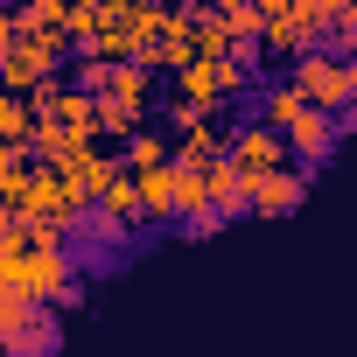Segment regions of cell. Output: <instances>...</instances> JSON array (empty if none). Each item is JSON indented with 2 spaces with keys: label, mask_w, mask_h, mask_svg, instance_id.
<instances>
[{
  "label": "cell",
  "mask_w": 357,
  "mask_h": 357,
  "mask_svg": "<svg viewBox=\"0 0 357 357\" xmlns=\"http://www.w3.org/2000/svg\"><path fill=\"white\" fill-rule=\"evenodd\" d=\"M287 84L301 91V105H308V112H329V119H343V112H350V98H357V63H350V56L301 50V56L287 63Z\"/></svg>",
  "instance_id": "cell-1"
},
{
  "label": "cell",
  "mask_w": 357,
  "mask_h": 357,
  "mask_svg": "<svg viewBox=\"0 0 357 357\" xmlns=\"http://www.w3.org/2000/svg\"><path fill=\"white\" fill-rule=\"evenodd\" d=\"M336 140H343V119H329V112H301V119L280 133V147H287V168H294V175H315V168L336 154Z\"/></svg>",
  "instance_id": "cell-2"
},
{
  "label": "cell",
  "mask_w": 357,
  "mask_h": 357,
  "mask_svg": "<svg viewBox=\"0 0 357 357\" xmlns=\"http://www.w3.org/2000/svg\"><path fill=\"white\" fill-rule=\"evenodd\" d=\"M225 161L245 175V183H252V175H273V168H287V147H280V133H266L259 119H238L231 133H225Z\"/></svg>",
  "instance_id": "cell-3"
},
{
  "label": "cell",
  "mask_w": 357,
  "mask_h": 357,
  "mask_svg": "<svg viewBox=\"0 0 357 357\" xmlns=\"http://www.w3.org/2000/svg\"><path fill=\"white\" fill-rule=\"evenodd\" d=\"M133 22H140V0H105V8H98V36H91L77 56H84V63H126Z\"/></svg>",
  "instance_id": "cell-4"
},
{
  "label": "cell",
  "mask_w": 357,
  "mask_h": 357,
  "mask_svg": "<svg viewBox=\"0 0 357 357\" xmlns=\"http://www.w3.org/2000/svg\"><path fill=\"white\" fill-rule=\"evenodd\" d=\"M301 197H308V175H294V168H273V175H252L245 183L252 218H287V211H301Z\"/></svg>",
  "instance_id": "cell-5"
},
{
  "label": "cell",
  "mask_w": 357,
  "mask_h": 357,
  "mask_svg": "<svg viewBox=\"0 0 357 357\" xmlns=\"http://www.w3.org/2000/svg\"><path fill=\"white\" fill-rule=\"evenodd\" d=\"M225 154V119H183L168 140V168H204Z\"/></svg>",
  "instance_id": "cell-6"
},
{
  "label": "cell",
  "mask_w": 357,
  "mask_h": 357,
  "mask_svg": "<svg viewBox=\"0 0 357 357\" xmlns=\"http://www.w3.org/2000/svg\"><path fill=\"white\" fill-rule=\"evenodd\" d=\"M204 197H211V218L218 225H231V218H245V175L218 154V161H204Z\"/></svg>",
  "instance_id": "cell-7"
},
{
  "label": "cell",
  "mask_w": 357,
  "mask_h": 357,
  "mask_svg": "<svg viewBox=\"0 0 357 357\" xmlns=\"http://www.w3.org/2000/svg\"><path fill=\"white\" fill-rule=\"evenodd\" d=\"M8 357H56L63 350V322H56V308H29V322L0 343Z\"/></svg>",
  "instance_id": "cell-8"
},
{
  "label": "cell",
  "mask_w": 357,
  "mask_h": 357,
  "mask_svg": "<svg viewBox=\"0 0 357 357\" xmlns=\"http://www.w3.org/2000/svg\"><path fill=\"white\" fill-rule=\"evenodd\" d=\"M252 98H259V112H252V119H259L266 133H287V126L308 112V105H301V91H294L287 77H259V84H252Z\"/></svg>",
  "instance_id": "cell-9"
},
{
  "label": "cell",
  "mask_w": 357,
  "mask_h": 357,
  "mask_svg": "<svg viewBox=\"0 0 357 357\" xmlns=\"http://www.w3.org/2000/svg\"><path fill=\"white\" fill-rule=\"evenodd\" d=\"M133 197H140V218H147V225H175V168L133 175Z\"/></svg>",
  "instance_id": "cell-10"
},
{
  "label": "cell",
  "mask_w": 357,
  "mask_h": 357,
  "mask_svg": "<svg viewBox=\"0 0 357 357\" xmlns=\"http://www.w3.org/2000/svg\"><path fill=\"white\" fill-rule=\"evenodd\" d=\"M350 43H357V0H322L315 50H322V56H350Z\"/></svg>",
  "instance_id": "cell-11"
},
{
  "label": "cell",
  "mask_w": 357,
  "mask_h": 357,
  "mask_svg": "<svg viewBox=\"0 0 357 357\" xmlns=\"http://www.w3.org/2000/svg\"><path fill=\"white\" fill-rule=\"evenodd\" d=\"M119 168H126V175L168 168V133H154V126H133V133L119 140Z\"/></svg>",
  "instance_id": "cell-12"
},
{
  "label": "cell",
  "mask_w": 357,
  "mask_h": 357,
  "mask_svg": "<svg viewBox=\"0 0 357 357\" xmlns=\"http://www.w3.org/2000/svg\"><path fill=\"white\" fill-rule=\"evenodd\" d=\"M211 22L225 29L231 50H252L259 43V0H225V8H211Z\"/></svg>",
  "instance_id": "cell-13"
},
{
  "label": "cell",
  "mask_w": 357,
  "mask_h": 357,
  "mask_svg": "<svg viewBox=\"0 0 357 357\" xmlns=\"http://www.w3.org/2000/svg\"><path fill=\"white\" fill-rule=\"evenodd\" d=\"M105 98H119L126 112H140V119H147V105H154V77H147V70H133V63H119V70H112V84H105Z\"/></svg>",
  "instance_id": "cell-14"
},
{
  "label": "cell",
  "mask_w": 357,
  "mask_h": 357,
  "mask_svg": "<svg viewBox=\"0 0 357 357\" xmlns=\"http://www.w3.org/2000/svg\"><path fill=\"white\" fill-rule=\"evenodd\" d=\"M204 211H211L204 168H175V225H190V218H204Z\"/></svg>",
  "instance_id": "cell-15"
},
{
  "label": "cell",
  "mask_w": 357,
  "mask_h": 357,
  "mask_svg": "<svg viewBox=\"0 0 357 357\" xmlns=\"http://www.w3.org/2000/svg\"><path fill=\"white\" fill-rule=\"evenodd\" d=\"M175 231H183V238H218V231H225V225H218V218H211V211H204V218H190V225H175Z\"/></svg>",
  "instance_id": "cell-16"
},
{
  "label": "cell",
  "mask_w": 357,
  "mask_h": 357,
  "mask_svg": "<svg viewBox=\"0 0 357 357\" xmlns=\"http://www.w3.org/2000/svg\"><path fill=\"white\" fill-rule=\"evenodd\" d=\"M8 43H15V8H0V56H8Z\"/></svg>",
  "instance_id": "cell-17"
},
{
  "label": "cell",
  "mask_w": 357,
  "mask_h": 357,
  "mask_svg": "<svg viewBox=\"0 0 357 357\" xmlns=\"http://www.w3.org/2000/svg\"><path fill=\"white\" fill-rule=\"evenodd\" d=\"M0 357H8V350H0Z\"/></svg>",
  "instance_id": "cell-18"
}]
</instances>
